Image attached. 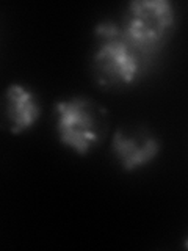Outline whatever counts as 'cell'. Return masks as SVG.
<instances>
[{"instance_id": "cell-1", "label": "cell", "mask_w": 188, "mask_h": 251, "mask_svg": "<svg viewBox=\"0 0 188 251\" xmlns=\"http://www.w3.org/2000/svg\"><path fill=\"white\" fill-rule=\"evenodd\" d=\"M146 63L147 60L127 39L119 22L97 24L90 71L99 88L113 91L132 86L144 73Z\"/></svg>"}, {"instance_id": "cell-2", "label": "cell", "mask_w": 188, "mask_h": 251, "mask_svg": "<svg viewBox=\"0 0 188 251\" xmlns=\"http://www.w3.org/2000/svg\"><path fill=\"white\" fill-rule=\"evenodd\" d=\"M55 132L60 143L77 155L94 151L108 132V113L88 96H72L55 102Z\"/></svg>"}, {"instance_id": "cell-3", "label": "cell", "mask_w": 188, "mask_h": 251, "mask_svg": "<svg viewBox=\"0 0 188 251\" xmlns=\"http://www.w3.org/2000/svg\"><path fill=\"white\" fill-rule=\"evenodd\" d=\"M129 41L149 61L169 41L176 28V10L168 0H135L119 22Z\"/></svg>"}, {"instance_id": "cell-4", "label": "cell", "mask_w": 188, "mask_h": 251, "mask_svg": "<svg viewBox=\"0 0 188 251\" xmlns=\"http://www.w3.org/2000/svg\"><path fill=\"white\" fill-rule=\"evenodd\" d=\"M162 143L146 126H119L112 138V151L119 167L137 171L152 163L160 154Z\"/></svg>"}, {"instance_id": "cell-5", "label": "cell", "mask_w": 188, "mask_h": 251, "mask_svg": "<svg viewBox=\"0 0 188 251\" xmlns=\"http://www.w3.org/2000/svg\"><path fill=\"white\" fill-rule=\"evenodd\" d=\"M3 126L13 135L30 130L41 116V104L36 94L22 83H10L2 102Z\"/></svg>"}, {"instance_id": "cell-6", "label": "cell", "mask_w": 188, "mask_h": 251, "mask_svg": "<svg viewBox=\"0 0 188 251\" xmlns=\"http://www.w3.org/2000/svg\"><path fill=\"white\" fill-rule=\"evenodd\" d=\"M184 247H185V248H188V235H187V239L184 240Z\"/></svg>"}]
</instances>
